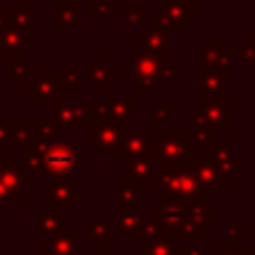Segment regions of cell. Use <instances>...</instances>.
Returning <instances> with one entry per match:
<instances>
[{
	"label": "cell",
	"mask_w": 255,
	"mask_h": 255,
	"mask_svg": "<svg viewBox=\"0 0 255 255\" xmlns=\"http://www.w3.org/2000/svg\"><path fill=\"white\" fill-rule=\"evenodd\" d=\"M205 149H207V155L223 171L225 183L231 185L235 181V177L241 175V171H243V157L235 153L233 137H215Z\"/></svg>",
	"instance_id": "9"
},
{
	"label": "cell",
	"mask_w": 255,
	"mask_h": 255,
	"mask_svg": "<svg viewBox=\"0 0 255 255\" xmlns=\"http://www.w3.org/2000/svg\"><path fill=\"white\" fill-rule=\"evenodd\" d=\"M62 135V129L54 122L46 120H34V137L42 141H54Z\"/></svg>",
	"instance_id": "39"
},
{
	"label": "cell",
	"mask_w": 255,
	"mask_h": 255,
	"mask_svg": "<svg viewBox=\"0 0 255 255\" xmlns=\"http://www.w3.org/2000/svg\"><path fill=\"white\" fill-rule=\"evenodd\" d=\"M0 255H6V247H2V245H0Z\"/></svg>",
	"instance_id": "53"
},
{
	"label": "cell",
	"mask_w": 255,
	"mask_h": 255,
	"mask_svg": "<svg viewBox=\"0 0 255 255\" xmlns=\"http://www.w3.org/2000/svg\"><path fill=\"white\" fill-rule=\"evenodd\" d=\"M161 10L183 22L197 20V4L193 0H161Z\"/></svg>",
	"instance_id": "31"
},
{
	"label": "cell",
	"mask_w": 255,
	"mask_h": 255,
	"mask_svg": "<svg viewBox=\"0 0 255 255\" xmlns=\"http://www.w3.org/2000/svg\"><path fill=\"white\" fill-rule=\"evenodd\" d=\"M114 237V223L112 219H94L88 227V247L98 249Z\"/></svg>",
	"instance_id": "32"
},
{
	"label": "cell",
	"mask_w": 255,
	"mask_h": 255,
	"mask_svg": "<svg viewBox=\"0 0 255 255\" xmlns=\"http://www.w3.org/2000/svg\"><path fill=\"white\" fill-rule=\"evenodd\" d=\"M42 199L60 211H68L72 203L80 201V183L66 179V181H48L42 185Z\"/></svg>",
	"instance_id": "14"
},
{
	"label": "cell",
	"mask_w": 255,
	"mask_h": 255,
	"mask_svg": "<svg viewBox=\"0 0 255 255\" xmlns=\"http://www.w3.org/2000/svg\"><path fill=\"white\" fill-rule=\"evenodd\" d=\"M6 205H8V193H6V189H4V185L0 181V211H4Z\"/></svg>",
	"instance_id": "48"
},
{
	"label": "cell",
	"mask_w": 255,
	"mask_h": 255,
	"mask_svg": "<svg viewBox=\"0 0 255 255\" xmlns=\"http://www.w3.org/2000/svg\"><path fill=\"white\" fill-rule=\"evenodd\" d=\"M233 255H255V247H235L233 245Z\"/></svg>",
	"instance_id": "47"
},
{
	"label": "cell",
	"mask_w": 255,
	"mask_h": 255,
	"mask_svg": "<svg viewBox=\"0 0 255 255\" xmlns=\"http://www.w3.org/2000/svg\"><path fill=\"white\" fill-rule=\"evenodd\" d=\"M64 217L62 211L52 207V209H34L32 213V235L36 239H44L50 233H54L62 225Z\"/></svg>",
	"instance_id": "26"
},
{
	"label": "cell",
	"mask_w": 255,
	"mask_h": 255,
	"mask_svg": "<svg viewBox=\"0 0 255 255\" xmlns=\"http://www.w3.org/2000/svg\"><path fill=\"white\" fill-rule=\"evenodd\" d=\"M96 253H98V255H120V253H118V249H116L114 245H108V243H106V245H102V247H98V249H96Z\"/></svg>",
	"instance_id": "46"
},
{
	"label": "cell",
	"mask_w": 255,
	"mask_h": 255,
	"mask_svg": "<svg viewBox=\"0 0 255 255\" xmlns=\"http://www.w3.org/2000/svg\"><path fill=\"white\" fill-rule=\"evenodd\" d=\"M141 239L143 255H185V245H181L179 233L161 229L153 219L145 221Z\"/></svg>",
	"instance_id": "6"
},
{
	"label": "cell",
	"mask_w": 255,
	"mask_h": 255,
	"mask_svg": "<svg viewBox=\"0 0 255 255\" xmlns=\"http://www.w3.org/2000/svg\"><path fill=\"white\" fill-rule=\"evenodd\" d=\"M185 255H205V249L199 245L197 239H187V243H185Z\"/></svg>",
	"instance_id": "44"
},
{
	"label": "cell",
	"mask_w": 255,
	"mask_h": 255,
	"mask_svg": "<svg viewBox=\"0 0 255 255\" xmlns=\"http://www.w3.org/2000/svg\"><path fill=\"white\" fill-rule=\"evenodd\" d=\"M151 219L167 231L179 233V227L187 219V209L183 199H157L151 203Z\"/></svg>",
	"instance_id": "13"
},
{
	"label": "cell",
	"mask_w": 255,
	"mask_h": 255,
	"mask_svg": "<svg viewBox=\"0 0 255 255\" xmlns=\"http://www.w3.org/2000/svg\"><path fill=\"white\" fill-rule=\"evenodd\" d=\"M116 205L114 209H143V189L141 183L124 179L122 183H116Z\"/></svg>",
	"instance_id": "25"
},
{
	"label": "cell",
	"mask_w": 255,
	"mask_h": 255,
	"mask_svg": "<svg viewBox=\"0 0 255 255\" xmlns=\"http://www.w3.org/2000/svg\"><path fill=\"white\" fill-rule=\"evenodd\" d=\"M195 110H199L217 129H233L235 126V104L223 100H209L197 102Z\"/></svg>",
	"instance_id": "17"
},
{
	"label": "cell",
	"mask_w": 255,
	"mask_h": 255,
	"mask_svg": "<svg viewBox=\"0 0 255 255\" xmlns=\"http://www.w3.org/2000/svg\"><path fill=\"white\" fill-rule=\"evenodd\" d=\"M151 126L153 129H167L171 128V104L165 100L151 104Z\"/></svg>",
	"instance_id": "34"
},
{
	"label": "cell",
	"mask_w": 255,
	"mask_h": 255,
	"mask_svg": "<svg viewBox=\"0 0 255 255\" xmlns=\"http://www.w3.org/2000/svg\"><path fill=\"white\" fill-rule=\"evenodd\" d=\"M251 235L255 237V209L251 211Z\"/></svg>",
	"instance_id": "51"
},
{
	"label": "cell",
	"mask_w": 255,
	"mask_h": 255,
	"mask_svg": "<svg viewBox=\"0 0 255 255\" xmlns=\"http://www.w3.org/2000/svg\"><path fill=\"white\" fill-rule=\"evenodd\" d=\"M6 22H8V4L6 2H0V34L6 28Z\"/></svg>",
	"instance_id": "45"
},
{
	"label": "cell",
	"mask_w": 255,
	"mask_h": 255,
	"mask_svg": "<svg viewBox=\"0 0 255 255\" xmlns=\"http://www.w3.org/2000/svg\"><path fill=\"white\" fill-rule=\"evenodd\" d=\"M78 165H80V149L72 143V139L60 135L58 139L52 141L50 151L42 163V171L48 173L54 181H66L78 173Z\"/></svg>",
	"instance_id": "3"
},
{
	"label": "cell",
	"mask_w": 255,
	"mask_h": 255,
	"mask_svg": "<svg viewBox=\"0 0 255 255\" xmlns=\"http://www.w3.org/2000/svg\"><path fill=\"white\" fill-rule=\"evenodd\" d=\"M88 82L96 86V92L104 96L108 86L116 84V66L108 64L106 56H90L88 58Z\"/></svg>",
	"instance_id": "22"
},
{
	"label": "cell",
	"mask_w": 255,
	"mask_h": 255,
	"mask_svg": "<svg viewBox=\"0 0 255 255\" xmlns=\"http://www.w3.org/2000/svg\"><path fill=\"white\" fill-rule=\"evenodd\" d=\"M149 185L163 199H193L207 195L193 171V165L189 163V157L183 163L159 165Z\"/></svg>",
	"instance_id": "1"
},
{
	"label": "cell",
	"mask_w": 255,
	"mask_h": 255,
	"mask_svg": "<svg viewBox=\"0 0 255 255\" xmlns=\"http://www.w3.org/2000/svg\"><path fill=\"white\" fill-rule=\"evenodd\" d=\"M52 122L60 129H90L92 116L86 102H72L70 98L52 102Z\"/></svg>",
	"instance_id": "7"
},
{
	"label": "cell",
	"mask_w": 255,
	"mask_h": 255,
	"mask_svg": "<svg viewBox=\"0 0 255 255\" xmlns=\"http://www.w3.org/2000/svg\"><path fill=\"white\" fill-rule=\"evenodd\" d=\"M161 60L141 46V40H133V54L124 58V74L133 78V94H159L161 82L157 78Z\"/></svg>",
	"instance_id": "2"
},
{
	"label": "cell",
	"mask_w": 255,
	"mask_h": 255,
	"mask_svg": "<svg viewBox=\"0 0 255 255\" xmlns=\"http://www.w3.org/2000/svg\"><path fill=\"white\" fill-rule=\"evenodd\" d=\"M147 219H143L139 209H118L112 223H114V237L120 239H131V237H139L141 239V231Z\"/></svg>",
	"instance_id": "21"
},
{
	"label": "cell",
	"mask_w": 255,
	"mask_h": 255,
	"mask_svg": "<svg viewBox=\"0 0 255 255\" xmlns=\"http://www.w3.org/2000/svg\"><path fill=\"white\" fill-rule=\"evenodd\" d=\"M42 255H80V229L64 219L54 233L42 239Z\"/></svg>",
	"instance_id": "11"
},
{
	"label": "cell",
	"mask_w": 255,
	"mask_h": 255,
	"mask_svg": "<svg viewBox=\"0 0 255 255\" xmlns=\"http://www.w3.org/2000/svg\"><path fill=\"white\" fill-rule=\"evenodd\" d=\"M157 78H159V82H167V84H171V86H177V84H179V72H177V68H175L173 64H169V62H163V64H161Z\"/></svg>",
	"instance_id": "43"
},
{
	"label": "cell",
	"mask_w": 255,
	"mask_h": 255,
	"mask_svg": "<svg viewBox=\"0 0 255 255\" xmlns=\"http://www.w3.org/2000/svg\"><path fill=\"white\" fill-rule=\"evenodd\" d=\"M191 141L187 135V129H161L155 145L151 149V155L157 159L159 165H173V163H183L191 153Z\"/></svg>",
	"instance_id": "4"
},
{
	"label": "cell",
	"mask_w": 255,
	"mask_h": 255,
	"mask_svg": "<svg viewBox=\"0 0 255 255\" xmlns=\"http://www.w3.org/2000/svg\"><path fill=\"white\" fill-rule=\"evenodd\" d=\"M34 66L26 62V54H18V56H10L6 58V82L12 86H24L26 80L34 74Z\"/></svg>",
	"instance_id": "29"
},
{
	"label": "cell",
	"mask_w": 255,
	"mask_h": 255,
	"mask_svg": "<svg viewBox=\"0 0 255 255\" xmlns=\"http://www.w3.org/2000/svg\"><path fill=\"white\" fill-rule=\"evenodd\" d=\"M207 227L203 225V223H199L197 219H191V217H187L185 221H183V225L179 227V237L181 239H203L205 235H207Z\"/></svg>",
	"instance_id": "41"
},
{
	"label": "cell",
	"mask_w": 255,
	"mask_h": 255,
	"mask_svg": "<svg viewBox=\"0 0 255 255\" xmlns=\"http://www.w3.org/2000/svg\"><path fill=\"white\" fill-rule=\"evenodd\" d=\"M60 80H62V86L64 90L72 96V94H78L80 92V66L78 64H64L60 68Z\"/></svg>",
	"instance_id": "37"
},
{
	"label": "cell",
	"mask_w": 255,
	"mask_h": 255,
	"mask_svg": "<svg viewBox=\"0 0 255 255\" xmlns=\"http://www.w3.org/2000/svg\"><path fill=\"white\" fill-rule=\"evenodd\" d=\"M104 100L108 104V112H110L112 120H122V122L133 120V110H131L133 92H124V94H120V92H106Z\"/></svg>",
	"instance_id": "28"
},
{
	"label": "cell",
	"mask_w": 255,
	"mask_h": 255,
	"mask_svg": "<svg viewBox=\"0 0 255 255\" xmlns=\"http://www.w3.org/2000/svg\"><path fill=\"white\" fill-rule=\"evenodd\" d=\"M227 54L231 58H241L245 64L255 66V38H243L241 46H237V48L227 46Z\"/></svg>",
	"instance_id": "40"
},
{
	"label": "cell",
	"mask_w": 255,
	"mask_h": 255,
	"mask_svg": "<svg viewBox=\"0 0 255 255\" xmlns=\"http://www.w3.org/2000/svg\"><path fill=\"white\" fill-rule=\"evenodd\" d=\"M0 181L8 193V199L24 203L26 187L34 183V173L20 165L14 155H0Z\"/></svg>",
	"instance_id": "5"
},
{
	"label": "cell",
	"mask_w": 255,
	"mask_h": 255,
	"mask_svg": "<svg viewBox=\"0 0 255 255\" xmlns=\"http://www.w3.org/2000/svg\"><path fill=\"white\" fill-rule=\"evenodd\" d=\"M124 26L126 28L143 26V4L141 2H126L124 4Z\"/></svg>",
	"instance_id": "38"
},
{
	"label": "cell",
	"mask_w": 255,
	"mask_h": 255,
	"mask_svg": "<svg viewBox=\"0 0 255 255\" xmlns=\"http://www.w3.org/2000/svg\"><path fill=\"white\" fill-rule=\"evenodd\" d=\"M215 255H233V247H229V245H221V247L215 249Z\"/></svg>",
	"instance_id": "50"
},
{
	"label": "cell",
	"mask_w": 255,
	"mask_h": 255,
	"mask_svg": "<svg viewBox=\"0 0 255 255\" xmlns=\"http://www.w3.org/2000/svg\"><path fill=\"white\" fill-rule=\"evenodd\" d=\"M251 38H255V20L251 22Z\"/></svg>",
	"instance_id": "52"
},
{
	"label": "cell",
	"mask_w": 255,
	"mask_h": 255,
	"mask_svg": "<svg viewBox=\"0 0 255 255\" xmlns=\"http://www.w3.org/2000/svg\"><path fill=\"white\" fill-rule=\"evenodd\" d=\"M159 163L157 159L149 153H137V155H128L124 157V179L137 181V183H151Z\"/></svg>",
	"instance_id": "18"
},
{
	"label": "cell",
	"mask_w": 255,
	"mask_h": 255,
	"mask_svg": "<svg viewBox=\"0 0 255 255\" xmlns=\"http://www.w3.org/2000/svg\"><path fill=\"white\" fill-rule=\"evenodd\" d=\"M30 2H34V4H36V2H48V0H30Z\"/></svg>",
	"instance_id": "54"
},
{
	"label": "cell",
	"mask_w": 255,
	"mask_h": 255,
	"mask_svg": "<svg viewBox=\"0 0 255 255\" xmlns=\"http://www.w3.org/2000/svg\"><path fill=\"white\" fill-rule=\"evenodd\" d=\"M88 18L92 22L96 20H108L114 22L116 20V4L112 0H92L88 4Z\"/></svg>",
	"instance_id": "35"
},
{
	"label": "cell",
	"mask_w": 255,
	"mask_h": 255,
	"mask_svg": "<svg viewBox=\"0 0 255 255\" xmlns=\"http://www.w3.org/2000/svg\"><path fill=\"white\" fill-rule=\"evenodd\" d=\"M155 135L151 133V129H124L118 141V151L116 157H128V155H137V153H149L155 145Z\"/></svg>",
	"instance_id": "16"
},
{
	"label": "cell",
	"mask_w": 255,
	"mask_h": 255,
	"mask_svg": "<svg viewBox=\"0 0 255 255\" xmlns=\"http://www.w3.org/2000/svg\"><path fill=\"white\" fill-rule=\"evenodd\" d=\"M139 40H141V46L147 52H151L155 58H159L161 62H169V44H167L169 32L151 26V28H145L143 30V34L139 36Z\"/></svg>",
	"instance_id": "27"
},
{
	"label": "cell",
	"mask_w": 255,
	"mask_h": 255,
	"mask_svg": "<svg viewBox=\"0 0 255 255\" xmlns=\"http://www.w3.org/2000/svg\"><path fill=\"white\" fill-rule=\"evenodd\" d=\"M124 129L126 122L122 120H102L88 129V145L96 149L98 157H116L118 141Z\"/></svg>",
	"instance_id": "8"
},
{
	"label": "cell",
	"mask_w": 255,
	"mask_h": 255,
	"mask_svg": "<svg viewBox=\"0 0 255 255\" xmlns=\"http://www.w3.org/2000/svg\"><path fill=\"white\" fill-rule=\"evenodd\" d=\"M6 135H8V124L0 122V145H6Z\"/></svg>",
	"instance_id": "49"
},
{
	"label": "cell",
	"mask_w": 255,
	"mask_h": 255,
	"mask_svg": "<svg viewBox=\"0 0 255 255\" xmlns=\"http://www.w3.org/2000/svg\"><path fill=\"white\" fill-rule=\"evenodd\" d=\"M34 2L24 0L16 2L12 10H8V22L6 26H16V28H32L34 22Z\"/></svg>",
	"instance_id": "33"
},
{
	"label": "cell",
	"mask_w": 255,
	"mask_h": 255,
	"mask_svg": "<svg viewBox=\"0 0 255 255\" xmlns=\"http://www.w3.org/2000/svg\"><path fill=\"white\" fill-rule=\"evenodd\" d=\"M24 92L32 96V100L36 104L42 102H54V100H62V98H70V94L64 90L60 76H46V74H32L26 84H24Z\"/></svg>",
	"instance_id": "12"
},
{
	"label": "cell",
	"mask_w": 255,
	"mask_h": 255,
	"mask_svg": "<svg viewBox=\"0 0 255 255\" xmlns=\"http://www.w3.org/2000/svg\"><path fill=\"white\" fill-rule=\"evenodd\" d=\"M34 46V32L32 28H16L6 26L0 34V58H10L18 54H26L28 48Z\"/></svg>",
	"instance_id": "19"
},
{
	"label": "cell",
	"mask_w": 255,
	"mask_h": 255,
	"mask_svg": "<svg viewBox=\"0 0 255 255\" xmlns=\"http://www.w3.org/2000/svg\"><path fill=\"white\" fill-rule=\"evenodd\" d=\"M52 28L80 30V0H52Z\"/></svg>",
	"instance_id": "24"
},
{
	"label": "cell",
	"mask_w": 255,
	"mask_h": 255,
	"mask_svg": "<svg viewBox=\"0 0 255 255\" xmlns=\"http://www.w3.org/2000/svg\"><path fill=\"white\" fill-rule=\"evenodd\" d=\"M151 26L153 28H159V30H165V32H171V30H187L189 28V22L177 20V18L169 16L167 12H163L159 8V10L151 12Z\"/></svg>",
	"instance_id": "36"
},
{
	"label": "cell",
	"mask_w": 255,
	"mask_h": 255,
	"mask_svg": "<svg viewBox=\"0 0 255 255\" xmlns=\"http://www.w3.org/2000/svg\"><path fill=\"white\" fill-rule=\"evenodd\" d=\"M235 82V68H215V66H197L195 90L209 100H223L225 86Z\"/></svg>",
	"instance_id": "10"
},
{
	"label": "cell",
	"mask_w": 255,
	"mask_h": 255,
	"mask_svg": "<svg viewBox=\"0 0 255 255\" xmlns=\"http://www.w3.org/2000/svg\"><path fill=\"white\" fill-rule=\"evenodd\" d=\"M197 66L233 68V58L227 54V44L223 38H207L201 48H197Z\"/></svg>",
	"instance_id": "20"
},
{
	"label": "cell",
	"mask_w": 255,
	"mask_h": 255,
	"mask_svg": "<svg viewBox=\"0 0 255 255\" xmlns=\"http://www.w3.org/2000/svg\"><path fill=\"white\" fill-rule=\"evenodd\" d=\"M189 163L193 165V171L201 183V187L207 191V193H223L227 183H225V177H223V171L219 169V165L209 157V155H203V157H193L189 155Z\"/></svg>",
	"instance_id": "15"
},
{
	"label": "cell",
	"mask_w": 255,
	"mask_h": 255,
	"mask_svg": "<svg viewBox=\"0 0 255 255\" xmlns=\"http://www.w3.org/2000/svg\"><path fill=\"white\" fill-rule=\"evenodd\" d=\"M187 135L191 145L195 147H207L217 135H215V126L199 112V110H191L187 114Z\"/></svg>",
	"instance_id": "23"
},
{
	"label": "cell",
	"mask_w": 255,
	"mask_h": 255,
	"mask_svg": "<svg viewBox=\"0 0 255 255\" xmlns=\"http://www.w3.org/2000/svg\"><path fill=\"white\" fill-rule=\"evenodd\" d=\"M223 231H225V245L233 247L235 241L243 235V221L241 219H225L223 221Z\"/></svg>",
	"instance_id": "42"
},
{
	"label": "cell",
	"mask_w": 255,
	"mask_h": 255,
	"mask_svg": "<svg viewBox=\"0 0 255 255\" xmlns=\"http://www.w3.org/2000/svg\"><path fill=\"white\" fill-rule=\"evenodd\" d=\"M8 124V135H6V147L26 145L34 139V120H10Z\"/></svg>",
	"instance_id": "30"
}]
</instances>
